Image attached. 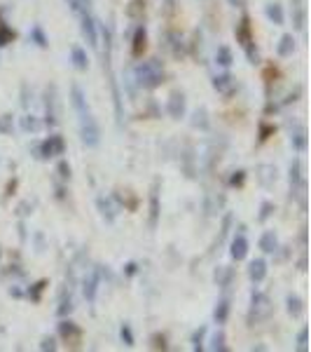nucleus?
Here are the masks:
<instances>
[{
	"label": "nucleus",
	"instance_id": "obj_1",
	"mask_svg": "<svg viewBox=\"0 0 311 352\" xmlns=\"http://www.w3.org/2000/svg\"><path fill=\"white\" fill-rule=\"evenodd\" d=\"M71 101H73V108H75V115H78L82 144L87 146V148H96L101 144V129H98L96 117L91 115V108H89L87 97H84L80 85H73L71 87Z\"/></svg>",
	"mask_w": 311,
	"mask_h": 352
},
{
	"label": "nucleus",
	"instance_id": "obj_2",
	"mask_svg": "<svg viewBox=\"0 0 311 352\" xmlns=\"http://www.w3.org/2000/svg\"><path fill=\"white\" fill-rule=\"evenodd\" d=\"M131 73L136 85L143 87V90H157L164 82V66H161L159 59H150V61L138 63Z\"/></svg>",
	"mask_w": 311,
	"mask_h": 352
},
{
	"label": "nucleus",
	"instance_id": "obj_3",
	"mask_svg": "<svg viewBox=\"0 0 311 352\" xmlns=\"http://www.w3.org/2000/svg\"><path fill=\"white\" fill-rule=\"evenodd\" d=\"M236 40L241 43V47H243V52H246V56H248L250 63H258L260 61V54H258V47H255V38H253V33H250V19L248 14H243L241 17V21L236 24Z\"/></svg>",
	"mask_w": 311,
	"mask_h": 352
},
{
	"label": "nucleus",
	"instance_id": "obj_4",
	"mask_svg": "<svg viewBox=\"0 0 311 352\" xmlns=\"http://www.w3.org/2000/svg\"><path fill=\"white\" fill-rule=\"evenodd\" d=\"M272 317V301L262 291H253L250 294V312H248V324H258Z\"/></svg>",
	"mask_w": 311,
	"mask_h": 352
},
{
	"label": "nucleus",
	"instance_id": "obj_5",
	"mask_svg": "<svg viewBox=\"0 0 311 352\" xmlns=\"http://www.w3.org/2000/svg\"><path fill=\"white\" fill-rule=\"evenodd\" d=\"M33 153H36L38 160H49V157L63 155L66 153V141H63V136L52 134L49 139H44V141L33 146Z\"/></svg>",
	"mask_w": 311,
	"mask_h": 352
},
{
	"label": "nucleus",
	"instance_id": "obj_6",
	"mask_svg": "<svg viewBox=\"0 0 311 352\" xmlns=\"http://www.w3.org/2000/svg\"><path fill=\"white\" fill-rule=\"evenodd\" d=\"M44 122L47 127L59 125V99H56V87L49 85L44 92Z\"/></svg>",
	"mask_w": 311,
	"mask_h": 352
},
{
	"label": "nucleus",
	"instance_id": "obj_7",
	"mask_svg": "<svg viewBox=\"0 0 311 352\" xmlns=\"http://www.w3.org/2000/svg\"><path fill=\"white\" fill-rule=\"evenodd\" d=\"M78 19H80V31L84 40H87V45L98 47V26L94 17H91V12H82V14H78Z\"/></svg>",
	"mask_w": 311,
	"mask_h": 352
},
{
	"label": "nucleus",
	"instance_id": "obj_8",
	"mask_svg": "<svg viewBox=\"0 0 311 352\" xmlns=\"http://www.w3.org/2000/svg\"><path fill=\"white\" fill-rule=\"evenodd\" d=\"M185 108H187V99H185V94L180 90L176 92H171V97L169 101H166V113H169L173 120H180V117L185 115Z\"/></svg>",
	"mask_w": 311,
	"mask_h": 352
},
{
	"label": "nucleus",
	"instance_id": "obj_9",
	"mask_svg": "<svg viewBox=\"0 0 311 352\" xmlns=\"http://www.w3.org/2000/svg\"><path fill=\"white\" fill-rule=\"evenodd\" d=\"M98 284H101V277H98V270H96V265H94V268L84 275V280H82V294L87 298V303H94V301H96Z\"/></svg>",
	"mask_w": 311,
	"mask_h": 352
},
{
	"label": "nucleus",
	"instance_id": "obj_10",
	"mask_svg": "<svg viewBox=\"0 0 311 352\" xmlns=\"http://www.w3.org/2000/svg\"><path fill=\"white\" fill-rule=\"evenodd\" d=\"M243 230H246V228L239 226V233L234 235V240H232V244H230V253L234 261H243V258L248 256V240H246Z\"/></svg>",
	"mask_w": 311,
	"mask_h": 352
},
{
	"label": "nucleus",
	"instance_id": "obj_11",
	"mask_svg": "<svg viewBox=\"0 0 311 352\" xmlns=\"http://www.w3.org/2000/svg\"><path fill=\"white\" fill-rule=\"evenodd\" d=\"M213 90L222 97H232L234 92H236V78L230 75V73H220V75H215L213 78Z\"/></svg>",
	"mask_w": 311,
	"mask_h": 352
},
{
	"label": "nucleus",
	"instance_id": "obj_12",
	"mask_svg": "<svg viewBox=\"0 0 311 352\" xmlns=\"http://www.w3.org/2000/svg\"><path fill=\"white\" fill-rule=\"evenodd\" d=\"M290 17H293V26L297 31H304V26H307V5H304V0H290Z\"/></svg>",
	"mask_w": 311,
	"mask_h": 352
},
{
	"label": "nucleus",
	"instance_id": "obj_13",
	"mask_svg": "<svg viewBox=\"0 0 311 352\" xmlns=\"http://www.w3.org/2000/svg\"><path fill=\"white\" fill-rule=\"evenodd\" d=\"M157 218H159V181H152V190H150V228H157Z\"/></svg>",
	"mask_w": 311,
	"mask_h": 352
},
{
	"label": "nucleus",
	"instance_id": "obj_14",
	"mask_svg": "<svg viewBox=\"0 0 311 352\" xmlns=\"http://www.w3.org/2000/svg\"><path fill=\"white\" fill-rule=\"evenodd\" d=\"M96 204H98V211H101V216L106 218L108 223H113L117 216V204H115V200L113 198H106V195H101V198L96 200Z\"/></svg>",
	"mask_w": 311,
	"mask_h": 352
},
{
	"label": "nucleus",
	"instance_id": "obj_15",
	"mask_svg": "<svg viewBox=\"0 0 311 352\" xmlns=\"http://www.w3.org/2000/svg\"><path fill=\"white\" fill-rule=\"evenodd\" d=\"M248 277H250V282H255V284L265 282V277H267V261L265 258H255V261L248 263Z\"/></svg>",
	"mask_w": 311,
	"mask_h": 352
},
{
	"label": "nucleus",
	"instance_id": "obj_16",
	"mask_svg": "<svg viewBox=\"0 0 311 352\" xmlns=\"http://www.w3.org/2000/svg\"><path fill=\"white\" fill-rule=\"evenodd\" d=\"M213 277H215V284H218V287L230 289L232 282H234V268H230V265H218Z\"/></svg>",
	"mask_w": 311,
	"mask_h": 352
},
{
	"label": "nucleus",
	"instance_id": "obj_17",
	"mask_svg": "<svg viewBox=\"0 0 311 352\" xmlns=\"http://www.w3.org/2000/svg\"><path fill=\"white\" fill-rule=\"evenodd\" d=\"M258 181L265 188H272L276 183V167L274 164H260L258 167Z\"/></svg>",
	"mask_w": 311,
	"mask_h": 352
},
{
	"label": "nucleus",
	"instance_id": "obj_18",
	"mask_svg": "<svg viewBox=\"0 0 311 352\" xmlns=\"http://www.w3.org/2000/svg\"><path fill=\"white\" fill-rule=\"evenodd\" d=\"M260 249L265 253L278 251V237H276L274 230H265V233H262V237H260Z\"/></svg>",
	"mask_w": 311,
	"mask_h": 352
},
{
	"label": "nucleus",
	"instance_id": "obj_19",
	"mask_svg": "<svg viewBox=\"0 0 311 352\" xmlns=\"http://www.w3.org/2000/svg\"><path fill=\"white\" fill-rule=\"evenodd\" d=\"M71 61H73V66H75L78 71H87L89 68V56H87V52H84L80 45L71 47Z\"/></svg>",
	"mask_w": 311,
	"mask_h": 352
},
{
	"label": "nucleus",
	"instance_id": "obj_20",
	"mask_svg": "<svg viewBox=\"0 0 311 352\" xmlns=\"http://www.w3.org/2000/svg\"><path fill=\"white\" fill-rule=\"evenodd\" d=\"M290 146H293L295 153H304L307 151V129L304 127H297L290 132Z\"/></svg>",
	"mask_w": 311,
	"mask_h": 352
},
{
	"label": "nucleus",
	"instance_id": "obj_21",
	"mask_svg": "<svg viewBox=\"0 0 311 352\" xmlns=\"http://www.w3.org/2000/svg\"><path fill=\"white\" fill-rule=\"evenodd\" d=\"M230 298L227 296H222L218 303H215V312H213V319H215V324H225L227 322V317H230Z\"/></svg>",
	"mask_w": 311,
	"mask_h": 352
},
{
	"label": "nucleus",
	"instance_id": "obj_22",
	"mask_svg": "<svg viewBox=\"0 0 311 352\" xmlns=\"http://www.w3.org/2000/svg\"><path fill=\"white\" fill-rule=\"evenodd\" d=\"M145 40H148V33H145V26H138L136 33H133V45H131V54L141 56L145 52Z\"/></svg>",
	"mask_w": 311,
	"mask_h": 352
},
{
	"label": "nucleus",
	"instance_id": "obj_23",
	"mask_svg": "<svg viewBox=\"0 0 311 352\" xmlns=\"http://www.w3.org/2000/svg\"><path fill=\"white\" fill-rule=\"evenodd\" d=\"M267 12V17H269V21L274 24V26H283V21H285V14H283V7L278 5V2H269L265 7Z\"/></svg>",
	"mask_w": 311,
	"mask_h": 352
},
{
	"label": "nucleus",
	"instance_id": "obj_24",
	"mask_svg": "<svg viewBox=\"0 0 311 352\" xmlns=\"http://www.w3.org/2000/svg\"><path fill=\"white\" fill-rule=\"evenodd\" d=\"M285 310H288V315L290 317H300L302 315V310H304L302 298L297 296V294H288V296H285Z\"/></svg>",
	"mask_w": 311,
	"mask_h": 352
},
{
	"label": "nucleus",
	"instance_id": "obj_25",
	"mask_svg": "<svg viewBox=\"0 0 311 352\" xmlns=\"http://www.w3.org/2000/svg\"><path fill=\"white\" fill-rule=\"evenodd\" d=\"M276 52H278V56H290L295 52V38L293 33H285V36H281V40H278V45H276Z\"/></svg>",
	"mask_w": 311,
	"mask_h": 352
},
{
	"label": "nucleus",
	"instance_id": "obj_26",
	"mask_svg": "<svg viewBox=\"0 0 311 352\" xmlns=\"http://www.w3.org/2000/svg\"><path fill=\"white\" fill-rule=\"evenodd\" d=\"M59 336H61L63 341H73V338L80 336V329H78V324H73L71 319H63L61 324H59Z\"/></svg>",
	"mask_w": 311,
	"mask_h": 352
},
{
	"label": "nucleus",
	"instance_id": "obj_27",
	"mask_svg": "<svg viewBox=\"0 0 311 352\" xmlns=\"http://www.w3.org/2000/svg\"><path fill=\"white\" fill-rule=\"evenodd\" d=\"M215 63L222 66V68H230L232 63H234V54H232V50L227 45L218 47V52H215Z\"/></svg>",
	"mask_w": 311,
	"mask_h": 352
},
{
	"label": "nucleus",
	"instance_id": "obj_28",
	"mask_svg": "<svg viewBox=\"0 0 311 352\" xmlns=\"http://www.w3.org/2000/svg\"><path fill=\"white\" fill-rule=\"evenodd\" d=\"M73 310V298H71V289L61 291V296H59V307H56V315L59 317H66L68 312Z\"/></svg>",
	"mask_w": 311,
	"mask_h": 352
},
{
	"label": "nucleus",
	"instance_id": "obj_29",
	"mask_svg": "<svg viewBox=\"0 0 311 352\" xmlns=\"http://www.w3.org/2000/svg\"><path fill=\"white\" fill-rule=\"evenodd\" d=\"M208 110L201 106V108H196L194 113H192V127H196V129H208Z\"/></svg>",
	"mask_w": 311,
	"mask_h": 352
},
{
	"label": "nucleus",
	"instance_id": "obj_30",
	"mask_svg": "<svg viewBox=\"0 0 311 352\" xmlns=\"http://www.w3.org/2000/svg\"><path fill=\"white\" fill-rule=\"evenodd\" d=\"M169 45H171V54H173V56H183V54H185V45H183V38H180V33L171 31V33H169Z\"/></svg>",
	"mask_w": 311,
	"mask_h": 352
},
{
	"label": "nucleus",
	"instance_id": "obj_31",
	"mask_svg": "<svg viewBox=\"0 0 311 352\" xmlns=\"http://www.w3.org/2000/svg\"><path fill=\"white\" fill-rule=\"evenodd\" d=\"M213 352H225L227 350V336H225V331L222 329H218L213 334V338H211V345H208Z\"/></svg>",
	"mask_w": 311,
	"mask_h": 352
},
{
	"label": "nucleus",
	"instance_id": "obj_32",
	"mask_svg": "<svg viewBox=\"0 0 311 352\" xmlns=\"http://www.w3.org/2000/svg\"><path fill=\"white\" fill-rule=\"evenodd\" d=\"M31 43H36L38 47H49V40H47V36H44L42 26H33L31 28Z\"/></svg>",
	"mask_w": 311,
	"mask_h": 352
},
{
	"label": "nucleus",
	"instance_id": "obj_33",
	"mask_svg": "<svg viewBox=\"0 0 311 352\" xmlns=\"http://www.w3.org/2000/svg\"><path fill=\"white\" fill-rule=\"evenodd\" d=\"M21 129L24 132H31V134H36L38 129H40V120L36 115H24L21 117Z\"/></svg>",
	"mask_w": 311,
	"mask_h": 352
},
{
	"label": "nucleus",
	"instance_id": "obj_34",
	"mask_svg": "<svg viewBox=\"0 0 311 352\" xmlns=\"http://www.w3.org/2000/svg\"><path fill=\"white\" fill-rule=\"evenodd\" d=\"M143 12H145V2H143V0H131L129 7H126V14L131 19H141Z\"/></svg>",
	"mask_w": 311,
	"mask_h": 352
},
{
	"label": "nucleus",
	"instance_id": "obj_35",
	"mask_svg": "<svg viewBox=\"0 0 311 352\" xmlns=\"http://www.w3.org/2000/svg\"><path fill=\"white\" fill-rule=\"evenodd\" d=\"M232 221H234V216H232L230 211L225 214V218H222V228H220V235H218V240H215V244L220 247L222 242H225V237L230 235V228H232Z\"/></svg>",
	"mask_w": 311,
	"mask_h": 352
},
{
	"label": "nucleus",
	"instance_id": "obj_36",
	"mask_svg": "<svg viewBox=\"0 0 311 352\" xmlns=\"http://www.w3.org/2000/svg\"><path fill=\"white\" fill-rule=\"evenodd\" d=\"M297 350L300 352L309 350V326H302V329L297 331Z\"/></svg>",
	"mask_w": 311,
	"mask_h": 352
},
{
	"label": "nucleus",
	"instance_id": "obj_37",
	"mask_svg": "<svg viewBox=\"0 0 311 352\" xmlns=\"http://www.w3.org/2000/svg\"><path fill=\"white\" fill-rule=\"evenodd\" d=\"M204 336H206V326H199L194 331V336H192V350L196 352L204 350Z\"/></svg>",
	"mask_w": 311,
	"mask_h": 352
},
{
	"label": "nucleus",
	"instance_id": "obj_38",
	"mask_svg": "<svg viewBox=\"0 0 311 352\" xmlns=\"http://www.w3.org/2000/svg\"><path fill=\"white\" fill-rule=\"evenodd\" d=\"M272 214H274V204H272L269 200H265V202L260 204V214H258V221H260V223H265V221H267V218H269V216H272Z\"/></svg>",
	"mask_w": 311,
	"mask_h": 352
},
{
	"label": "nucleus",
	"instance_id": "obj_39",
	"mask_svg": "<svg viewBox=\"0 0 311 352\" xmlns=\"http://www.w3.org/2000/svg\"><path fill=\"white\" fill-rule=\"evenodd\" d=\"M119 338H122V343L129 345V348L136 343V338H133V331H131V326H129V324H122V329H119Z\"/></svg>",
	"mask_w": 311,
	"mask_h": 352
},
{
	"label": "nucleus",
	"instance_id": "obj_40",
	"mask_svg": "<svg viewBox=\"0 0 311 352\" xmlns=\"http://www.w3.org/2000/svg\"><path fill=\"white\" fill-rule=\"evenodd\" d=\"M56 174H59V179L61 181H68L71 179V164L66 162V160H61V162L56 164Z\"/></svg>",
	"mask_w": 311,
	"mask_h": 352
},
{
	"label": "nucleus",
	"instance_id": "obj_41",
	"mask_svg": "<svg viewBox=\"0 0 311 352\" xmlns=\"http://www.w3.org/2000/svg\"><path fill=\"white\" fill-rule=\"evenodd\" d=\"M12 38H14V31H12L9 26H5V24H0V47L7 45Z\"/></svg>",
	"mask_w": 311,
	"mask_h": 352
},
{
	"label": "nucleus",
	"instance_id": "obj_42",
	"mask_svg": "<svg viewBox=\"0 0 311 352\" xmlns=\"http://www.w3.org/2000/svg\"><path fill=\"white\" fill-rule=\"evenodd\" d=\"M0 134H12V115L0 117Z\"/></svg>",
	"mask_w": 311,
	"mask_h": 352
},
{
	"label": "nucleus",
	"instance_id": "obj_43",
	"mask_svg": "<svg viewBox=\"0 0 311 352\" xmlns=\"http://www.w3.org/2000/svg\"><path fill=\"white\" fill-rule=\"evenodd\" d=\"M40 350H42V352H47V350L54 352V350H56V338H52V336H44L42 343H40Z\"/></svg>",
	"mask_w": 311,
	"mask_h": 352
},
{
	"label": "nucleus",
	"instance_id": "obj_44",
	"mask_svg": "<svg viewBox=\"0 0 311 352\" xmlns=\"http://www.w3.org/2000/svg\"><path fill=\"white\" fill-rule=\"evenodd\" d=\"M44 284H47V282H38L36 287H33V291H28V296L33 298V301H38V298H40V294H42V289H44Z\"/></svg>",
	"mask_w": 311,
	"mask_h": 352
},
{
	"label": "nucleus",
	"instance_id": "obj_45",
	"mask_svg": "<svg viewBox=\"0 0 311 352\" xmlns=\"http://www.w3.org/2000/svg\"><path fill=\"white\" fill-rule=\"evenodd\" d=\"M243 179H246V172H241V169H239V172H234V176H232L230 183H232V186H241V183H243Z\"/></svg>",
	"mask_w": 311,
	"mask_h": 352
},
{
	"label": "nucleus",
	"instance_id": "obj_46",
	"mask_svg": "<svg viewBox=\"0 0 311 352\" xmlns=\"http://www.w3.org/2000/svg\"><path fill=\"white\" fill-rule=\"evenodd\" d=\"M124 272H126V275H129V277H133V275H136V272H138V265H136V263H126V265H124Z\"/></svg>",
	"mask_w": 311,
	"mask_h": 352
},
{
	"label": "nucleus",
	"instance_id": "obj_47",
	"mask_svg": "<svg viewBox=\"0 0 311 352\" xmlns=\"http://www.w3.org/2000/svg\"><path fill=\"white\" fill-rule=\"evenodd\" d=\"M297 268H300V270H307V253H302V256H300V261H297Z\"/></svg>",
	"mask_w": 311,
	"mask_h": 352
},
{
	"label": "nucleus",
	"instance_id": "obj_48",
	"mask_svg": "<svg viewBox=\"0 0 311 352\" xmlns=\"http://www.w3.org/2000/svg\"><path fill=\"white\" fill-rule=\"evenodd\" d=\"M269 132H274V127H267V125H262V136H260V139L265 141V139H267V134H269Z\"/></svg>",
	"mask_w": 311,
	"mask_h": 352
},
{
	"label": "nucleus",
	"instance_id": "obj_49",
	"mask_svg": "<svg viewBox=\"0 0 311 352\" xmlns=\"http://www.w3.org/2000/svg\"><path fill=\"white\" fill-rule=\"evenodd\" d=\"M227 2H230L232 7H243L246 5V0H227Z\"/></svg>",
	"mask_w": 311,
	"mask_h": 352
},
{
	"label": "nucleus",
	"instance_id": "obj_50",
	"mask_svg": "<svg viewBox=\"0 0 311 352\" xmlns=\"http://www.w3.org/2000/svg\"><path fill=\"white\" fill-rule=\"evenodd\" d=\"M9 296L19 298V296H24V294H21V289H17V287H12V289H9Z\"/></svg>",
	"mask_w": 311,
	"mask_h": 352
},
{
	"label": "nucleus",
	"instance_id": "obj_51",
	"mask_svg": "<svg viewBox=\"0 0 311 352\" xmlns=\"http://www.w3.org/2000/svg\"><path fill=\"white\" fill-rule=\"evenodd\" d=\"M0 256H2V251H0Z\"/></svg>",
	"mask_w": 311,
	"mask_h": 352
}]
</instances>
